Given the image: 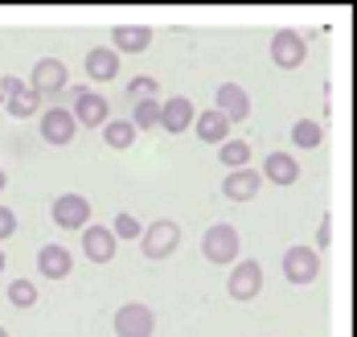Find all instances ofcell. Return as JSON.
<instances>
[{
  "label": "cell",
  "instance_id": "cell-1",
  "mask_svg": "<svg viewBox=\"0 0 357 337\" xmlns=\"http://www.w3.org/2000/svg\"><path fill=\"white\" fill-rule=\"evenodd\" d=\"M202 255L210 263H234L238 260V230L230 223H218L202 234Z\"/></svg>",
  "mask_w": 357,
  "mask_h": 337
},
{
  "label": "cell",
  "instance_id": "cell-2",
  "mask_svg": "<svg viewBox=\"0 0 357 337\" xmlns=\"http://www.w3.org/2000/svg\"><path fill=\"white\" fill-rule=\"evenodd\" d=\"M140 247H144V255H148V260H169V255L181 247V226L169 223V218L152 223L148 230H144Z\"/></svg>",
  "mask_w": 357,
  "mask_h": 337
},
{
  "label": "cell",
  "instance_id": "cell-3",
  "mask_svg": "<svg viewBox=\"0 0 357 337\" xmlns=\"http://www.w3.org/2000/svg\"><path fill=\"white\" fill-rule=\"evenodd\" d=\"M284 276L291 284H312L317 276H321V255L312 251V247H287L284 251Z\"/></svg>",
  "mask_w": 357,
  "mask_h": 337
},
{
  "label": "cell",
  "instance_id": "cell-4",
  "mask_svg": "<svg viewBox=\"0 0 357 337\" xmlns=\"http://www.w3.org/2000/svg\"><path fill=\"white\" fill-rule=\"evenodd\" d=\"M29 91H33L37 99H45V95H58V91H66V66L58 62V58H41L33 66V75L25 82Z\"/></svg>",
  "mask_w": 357,
  "mask_h": 337
},
{
  "label": "cell",
  "instance_id": "cell-5",
  "mask_svg": "<svg viewBox=\"0 0 357 337\" xmlns=\"http://www.w3.org/2000/svg\"><path fill=\"white\" fill-rule=\"evenodd\" d=\"M156 329V317L148 304H123L115 308V334L119 337H152Z\"/></svg>",
  "mask_w": 357,
  "mask_h": 337
},
{
  "label": "cell",
  "instance_id": "cell-6",
  "mask_svg": "<svg viewBox=\"0 0 357 337\" xmlns=\"http://www.w3.org/2000/svg\"><path fill=\"white\" fill-rule=\"evenodd\" d=\"M54 223L66 226V230H78V226H91V202L82 197V193H62V197H54Z\"/></svg>",
  "mask_w": 357,
  "mask_h": 337
},
{
  "label": "cell",
  "instance_id": "cell-7",
  "mask_svg": "<svg viewBox=\"0 0 357 337\" xmlns=\"http://www.w3.org/2000/svg\"><path fill=\"white\" fill-rule=\"evenodd\" d=\"M0 99H4V107L17 115V119H25V115L37 112V95L17 75H4V78H0Z\"/></svg>",
  "mask_w": 357,
  "mask_h": 337
},
{
  "label": "cell",
  "instance_id": "cell-8",
  "mask_svg": "<svg viewBox=\"0 0 357 337\" xmlns=\"http://www.w3.org/2000/svg\"><path fill=\"white\" fill-rule=\"evenodd\" d=\"M70 99H74V123H86V128H99V123H107V99L103 95H95V91H70Z\"/></svg>",
  "mask_w": 357,
  "mask_h": 337
},
{
  "label": "cell",
  "instance_id": "cell-9",
  "mask_svg": "<svg viewBox=\"0 0 357 337\" xmlns=\"http://www.w3.org/2000/svg\"><path fill=\"white\" fill-rule=\"evenodd\" d=\"M226 288H230V297H234V300H255V297H259V288H263V271H259V263H255V260L234 263V271H230Z\"/></svg>",
  "mask_w": 357,
  "mask_h": 337
},
{
  "label": "cell",
  "instance_id": "cell-10",
  "mask_svg": "<svg viewBox=\"0 0 357 337\" xmlns=\"http://www.w3.org/2000/svg\"><path fill=\"white\" fill-rule=\"evenodd\" d=\"M304 54H308V41L300 38V33H291V29H280V33L271 38V58H275V66H284V70H296V66L304 62Z\"/></svg>",
  "mask_w": 357,
  "mask_h": 337
},
{
  "label": "cell",
  "instance_id": "cell-11",
  "mask_svg": "<svg viewBox=\"0 0 357 337\" xmlns=\"http://www.w3.org/2000/svg\"><path fill=\"white\" fill-rule=\"evenodd\" d=\"M214 112L222 115L226 123H230V119H234V123H238V119H247V115H250L247 91H243L238 82H222V87H218V107H214Z\"/></svg>",
  "mask_w": 357,
  "mask_h": 337
},
{
  "label": "cell",
  "instance_id": "cell-12",
  "mask_svg": "<svg viewBox=\"0 0 357 337\" xmlns=\"http://www.w3.org/2000/svg\"><path fill=\"white\" fill-rule=\"evenodd\" d=\"M82 251L91 263H111L115 260V234L107 226H82Z\"/></svg>",
  "mask_w": 357,
  "mask_h": 337
},
{
  "label": "cell",
  "instance_id": "cell-13",
  "mask_svg": "<svg viewBox=\"0 0 357 337\" xmlns=\"http://www.w3.org/2000/svg\"><path fill=\"white\" fill-rule=\"evenodd\" d=\"M70 251L66 247H58V243H45L41 251H37V271L45 276V280H66L70 276Z\"/></svg>",
  "mask_w": 357,
  "mask_h": 337
},
{
  "label": "cell",
  "instance_id": "cell-14",
  "mask_svg": "<svg viewBox=\"0 0 357 337\" xmlns=\"http://www.w3.org/2000/svg\"><path fill=\"white\" fill-rule=\"evenodd\" d=\"M41 136L50 144H70L74 140V115L66 107H50V112L41 115Z\"/></svg>",
  "mask_w": 357,
  "mask_h": 337
},
{
  "label": "cell",
  "instance_id": "cell-15",
  "mask_svg": "<svg viewBox=\"0 0 357 337\" xmlns=\"http://www.w3.org/2000/svg\"><path fill=\"white\" fill-rule=\"evenodd\" d=\"M263 186V177L255 173V169H234V173H226V181H222V193L230 197V202H250L255 193Z\"/></svg>",
  "mask_w": 357,
  "mask_h": 337
},
{
  "label": "cell",
  "instance_id": "cell-16",
  "mask_svg": "<svg viewBox=\"0 0 357 337\" xmlns=\"http://www.w3.org/2000/svg\"><path fill=\"white\" fill-rule=\"evenodd\" d=\"M86 75L95 78V82L115 78V75H119V54H115L111 45H95V50L86 54Z\"/></svg>",
  "mask_w": 357,
  "mask_h": 337
},
{
  "label": "cell",
  "instance_id": "cell-17",
  "mask_svg": "<svg viewBox=\"0 0 357 337\" xmlns=\"http://www.w3.org/2000/svg\"><path fill=\"white\" fill-rule=\"evenodd\" d=\"M259 177H267V181H275V186H296L300 165H296L287 152H271V156L263 160V173H259Z\"/></svg>",
  "mask_w": 357,
  "mask_h": 337
},
{
  "label": "cell",
  "instance_id": "cell-18",
  "mask_svg": "<svg viewBox=\"0 0 357 337\" xmlns=\"http://www.w3.org/2000/svg\"><path fill=\"white\" fill-rule=\"evenodd\" d=\"M111 41H115V54H140V50L152 45V29H144V25H119L111 33Z\"/></svg>",
  "mask_w": 357,
  "mask_h": 337
},
{
  "label": "cell",
  "instance_id": "cell-19",
  "mask_svg": "<svg viewBox=\"0 0 357 337\" xmlns=\"http://www.w3.org/2000/svg\"><path fill=\"white\" fill-rule=\"evenodd\" d=\"M193 123V103L189 99H169V103H160V128L165 132H185Z\"/></svg>",
  "mask_w": 357,
  "mask_h": 337
},
{
  "label": "cell",
  "instance_id": "cell-20",
  "mask_svg": "<svg viewBox=\"0 0 357 337\" xmlns=\"http://www.w3.org/2000/svg\"><path fill=\"white\" fill-rule=\"evenodd\" d=\"M193 119H197V136H202L206 144H226V140H230V136H226L230 123L218 112H202V115H193Z\"/></svg>",
  "mask_w": 357,
  "mask_h": 337
},
{
  "label": "cell",
  "instance_id": "cell-21",
  "mask_svg": "<svg viewBox=\"0 0 357 337\" xmlns=\"http://www.w3.org/2000/svg\"><path fill=\"white\" fill-rule=\"evenodd\" d=\"M218 160L230 165V173H234V169H247L250 165V144L247 140H226V144H218Z\"/></svg>",
  "mask_w": 357,
  "mask_h": 337
},
{
  "label": "cell",
  "instance_id": "cell-22",
  "mask_svg": "<svg viewBox=\"0 0 357 337\" xmlns=\"http://www.w3.org/2000/svg\"><path fill=\"white\" fill-rule=\"evenodd\" d=\"M291 140H296L300 149H317V144L324 140V132H321V123H317V119H296Z\"/></svg>",
  "mask_w": 357,
  "mask_h": 337
},
{
  "label": "cell",
  "instance_id": "cell-23",
  "mask_svg": "<svg viewBox=\"0 0 357 337\" xmlns=\"http://www.w3.org/2000/svg\"><path fill=\"white\" fill-rule=\"evenodd\" d=\"M103 140H107L111 149H128V144L136 140V128H132L128 119H111L107 128H103Z\"/></svg>",
  "mask_w": 357,
  "mask_h": 337
},
{
  "label": "cell",
  "instance_id": "cell-24",
  "mask_svg": "<svg viewBox=\"0 0 357 337\" xmlns=\"http://www.w3.org/2000/svg\"><path fill=\"white\" fill-rule=\"evenodd\" d=\"M156 123H160V103H156V99H140V103H136V115H132V128H144V132H148V128H156Z\"/></svg>",
  "mask_w": 357,
  "mask_h": 337
},
{
  "label": "cell",
  "instance_id": "cell-25",
  "mask_svg": "<svg viewBox=\"0 0 357 337\" xmlns=\"http://www.w3.org/2000/svg\"><path fill=\"white\" fill-rule=\"evenodd\" d=\"M107 230L115 234V243H119V239H140V230H144V226L136 223L132 214H115V223H111Z\"/></svg>",
  "mask_w": 357,
  "mask_h": 337
},
{
  "label": "cell",
  "instance_id": "cell-26",
  "mask_svg": "<svg viewBox=\"0 0 357 337\" xmlns=\"http://www.w3.org/2000/svg\"><path fill=\"white\" fill-rule=\"evenodd\" d=\"M8 300L17 304V308H29L37 300V288L29 284V280H13V288H8Z\"/></svg>",
  "mask_w": 357,
  "mask_h": 337
},
{
  "label": "cell",
  "instance_id": "cell-27",
  "mask_svg": "<svg viewBox=\"0 0 357 337\" xmlns=\"http://www.w3.org/2000/svg\"><path fill=\"white\" fill-rule=\"evenodd\" d=\"M128 95H132L136 103H140V99H152V95H156V78H148V75L132 78V82H128Z\"/></svg>",
  "mask_w": 357,
  "mask_h": 337
},
{
  "label": "cell",
  "instance_id": "cell-28",
  "mask_svg": "<svg viewBox=\"0 0 357 337\" xmlns=\"http://www.w3.org/2000/svg\"><path fill=\"white\" fill-rule=\"evenodd\" d=\"M13 230H17V214H13L8 206H0V239H8Z\"/></svg>",
  "mask_w": 357,
  "mask_h": 337
},
{
  "label": "cell",
  "instance_id": "cell-29",
  "mask_svg": "<svg viewBox=\"0 0 357 337\" xmlns=\"http://www.w3.org/2000/svg\"><path fill=\"white\" fill-rule=\"evenodd\" d=\"M328 239H333V223H328V218H321V230H317V243H321V247H328Z\"/></svg>",
  "mask_w": 357,
  "mask_h": 337
},
{
  "label": "cell",
  "instance_id": "cell-30",
  "mask_svg": "<svg viewBox=\"0 0 357 337\" xmlns=\"http://www.w3.org/2000/svg\"><path fill=\"white\" fill-rule=\"evenodd\" d=\"M4 181H8V177H4V169H0V189H4Z\"/></svg>",
  "mask_w": 357,
  "mask_h": 337
},
{
  "label": "cell",
  "instance_id": "cell-31",
  "mask_svg": "<svg viewBox=\"0 0 357 337\" xmlns=\"http://www.w3.org/2000/svg\"><path fill=\"white\" fill-rule=\"evenodd\" d=\"M0 271H4V255H0Z\"/></svg>",
  "mask_w": 357,
  "mask_h": 337
},
{
  "label": "cell",
  "instance_id": "cell-32",
  "mask_svg": "<svg viewBox=\"0 0 357 337\" xmlns=\"http://www.w3.org/2000/svg\"><path fill=\"white\" fill-rule=\"evenodd\" d=\"M0 337H8V334H4V329H0Z\"/></svg>",
  "mask_w": 357,
  "mask_h": 337
},
{
  "label": "cell",
  "instance_id": "cell-33",
  "mask_svg": "<svg viewBox=\"0 0 357 337\" xmlns=\"http://www.w3.org/2000/svg\"><path fill=\"white\" fill-rule=\"evenodd\" d=\"M0 107H4V99H0Z\"/></svg>",
  "mask_w": 357,
  "mask_h": 337
}]
</instances>
